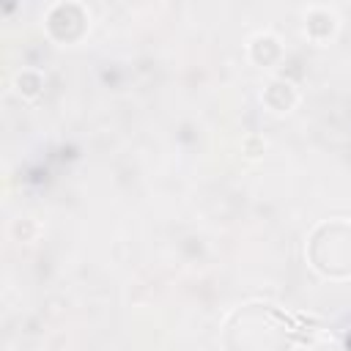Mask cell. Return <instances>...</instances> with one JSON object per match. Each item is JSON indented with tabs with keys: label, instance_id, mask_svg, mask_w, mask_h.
I'll list each match as a JSON object with an SVG mask.
<instances>
[{
	"label": "cell",
	"instance_id": "7a4b0ae2",
	"mask_svg": "<svg viewBox=\"0 0 351 351\" xmlns=\"http://www.w3.org/2000/svg\"><path fill=\"white\" fill-rule=\"evenodd\" d=\"M307 258L310 266L332 280L351 274V222L346 219H329L321 222L307 241Z\"/></svg>",
	"mask_w": 351,
	"mask_h": 351
},
{
	"label": "cell",
	"instance_id": "3957f363",
	"mask_svg": "<svg viewBox=\"0 0 351 351\" xmlns=\"http://www.w3.org/2000/svg\"><path fill=\"white\" fill-rule=\"evenodd\" d=\"M343 351H351V332L346 335V348H343Z\"/></svg>",
	"mask_w": 351,
	"mask_h": 351
},
{
	"label": "cell",
	"instance_id": "6da1fadb",
	"mask_svg": "<svg viewBox=\"0 0 351 351\" xmlns=\"http://www.w3.org/2000/svg\"><path fill=\"white\" fill-rule=\"evenodd\" d=\"M307 321L282 313L274 304H244L225 321V351H291L296 340H304Z\"/></svg>",
	"mask_w": 351,
	"mask_h": 351
}]
</instances>
